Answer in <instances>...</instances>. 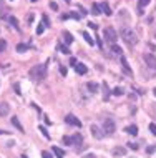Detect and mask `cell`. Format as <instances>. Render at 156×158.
I'll return each instance as SVG.
<instances>
[{"mask_svg": "<svg viewBox=\"0 0 156 158\" xmlns=\"http://www.w3.org/2000/svg\"><path fill=\"white\" fill-rule=\"evenodd\" d=\"M8 131H5V130H0V135H7Z\"/></svg>", "mask_w": 156, "mask_h": 158, "instance_id": "ee69618b", "label": "cell"}, {"mask_svg": "<svg viewBox=\"0 0 156 158\" xmlns=\"http://www.w3.org/2000/svg\"><path fill=\"white\" fill-rule=\"evenodd\" d=\"M153 93H154V97H156V88H154V90H153Z\"/></svg>", "mask_w": 156, "mask_h": 158, "instance_id": "bcb514c9", "label": "cell"}, {"mask_svg": "<svg viewBox=\"0 0 156 158\" xmlns=\"http://www.w3.org/2000/svg\"><path fill=\"white\" fill-rule=\"evenodd\" d=\"M90 131H91V135H93L96 140H102L103 136H105V133H103V131L100 130V128L96 127V125H91V127H90Z\"/></svg>", "mask_w": 156, "mask_h": 158, "instance_id": "52a82bcc", "label": "cell"}, {"mask_svg": "<svg viewBox=\"0 0 156 158\" xmlns=\"http://www.w3.org/2000/svg\"><path fill=\"white\" fill-rule=\"evenodd\" d=\"M8 22H10L12 25H14V27L17 28V30H18V22H17V19L15 17H8Z\"/></svg>", "mask_w": 156, "mask_h": 158, "instance_id": "484cf974", "label": "cell"}, {"mask_svg": "<svg viewBox=\"0 0 156 158\" xmlns=\"http://www.w3.org/2000/svg\"><path fill=\"white\" fill-rule=\"evenodd\" d=\"M27 50H28L27 44H18V45H17V52H27Z\"/></svg>", "mask_w": 156, "mask_h": 158, "instance_id": "603a6c76", "label": "cell"}, {"mask_svg": "<svg viewBox=\"0 0 156 158\" xmlns=\"http://www.w3.org/2000/svg\"><path fill=\"white\" fill-rule=\"evenodd\" d=\"M5 48H7V42L3 40V38H0V53L5 52Z\"/></svg>", "mask_w": 156, "mask_h": 158, "instance_id": "4316f807", "label": "cell"}, {"mask_svg": "<svg viewBox=\"0 0 156 158\" xmlns=\"http://www.w3.org/2000/svg\"><path fill=\"white\" fill-rule=\"evenodd\" d=\"M50 8H52V10H58V5L55 2H50Z\"/></svg>", "mask_w": 156, "mask_h": 158, "instance_id": "74e56055", "label": "cell"}, {"mask_svg": "<svg viewBox=\"0 0 156 158\" xmlns=\"http://www.w3.org/2000/svg\"><path fill=\"white\" fill-rule=\"evenodd\" d=\"M103 90H105V100H108V97H110V90H108V85H106V83H103Z\"/></svg>", "mask_w": 156, "mask_h": 158, "instance_id": "4dcf8cb0", "label": "cell"}, {"mask_svg": "<svg viewBox=\"0 0 156 158\" xmlns=\"http://www.w3.org/2000/svg\"><path fill=\"white\" fill-rule=\"evenodd\" d=\"M10 113V106L5 102H0V117H5V115Z\"/></svg>", "mask_w": 156, "mask_h": 158, "instance_id": "9c48e42d", "label": "cell"}, {"mask_svg": "<svg viewBox=\"0 0 156 158\" xmlns=\"http://www.w3.org/2000/svg\"><path fill=\"white\" fill-rule=\"evenodd\" d=\"M38 130L42 131V135H43L45 138H50V133H48V131H47V128H45L43 125H40V127H38Z\"/></svg>", "mask_w": 156, "mask_h": 158, "instance_id": "d4e9b609", "label": "cell"}, {"mask_svg": "<svg viewBox=\"0 0 156 158\" xmlns=\"http://www.w3.org/2000/svg\"><path fill=\"white\" fill-rule=\"evenodd\" d=\"M75 70H77V73H80V75H85L88 72V68H86V65H83V63H77V65H75Z\"/></svg>", "mask_w": 156, "mask_h": 158, "instance_id": "7c38bea8", "label": "cell"}, {"mask_svg": "<svg viewBox=\"0 0 156 158\" xmlns=\"http://www.w3.org/2000/svg\"><path fill=\"white\" fill-rule=\"evenodd\" d=\"M60 73L63 77H66V67H60Z\"/></svg>", "mask_w": 156, "mask_h": 158, "instance_id": "f35d334b", "label": "cell"}, {"mask_svg": "<svg viewBox=\"0 0 156 158\" xmlns=\"http://www.w3.org/2000/svg\"><path fill=\"white\" fill-rule=\"evenodd\" d=\"M65 123H68V125H71V127H78V128L82 127V122H80L75 115H71V113L65 117Z\"/></svg>", "mask_w": 156, "mask_h": 158, "instance_id": "8992f818", "label": "cell"}, {"mask_svg": "<svg viewBox=\"0 0 156 158\" xmlns=\"http://www.w3.org/2000/svg\"><path fill=\"white\" fill-rule=\"evenodd\" d=\"M130 148H133V150H138V143H128Z\"/></svg>", "mask_w": 156, "mask_h": 158, "instance_id": "60d3db41", "label": "cell"}, {"mask_svg": "<svg viewBox=\"0 0 156 158\" xmlns=\"http://www.w3.org/2000/svg\"><path fill=\"white\" fill-rule=\"evenodd\" d=\"M113 155L115 156H125L126 155V148H123V147H116V148H113Z\"/></svg>", "mask_w": 156, "mask_h": 158, "instance_id": "8fae6325", "label": "cell"}, {"mask_svg": "<svg viewBox=\"0 0 156 158\" xmlns=\"http://www.w3.org/2000/svg\"><path fill=\"white\" fill-rule=\"evenodd\" d=\"M113 95H115V97H120V95H123V88H121V87H116V88H113Z\"/></svg>", "mask_w": 156, "mask_h": 158, "instance_id": "cb8c5ba5", "label": "cell"}, {"mask_svg": "<svg viewBox=\"0 0 156 158\" xmlns=\"http://www.w3.org/2000/svg\"><path fill=\"white\" fill-rule=\"evenodd\" d=\"M52 152L55 153V156H57V158H65V152H63L62 148H58V147H53V148H52Z\"/></svg>", "mask_w": 156, "mask_h": 158, "instance_id": "9a60e30c", "label": "cell"}, {"mask_svg": "<svg viewBox=\"0 0 156 158\" xmlns=\"http://www.w3.org/2000/svg\"><path fill=\"white\" fill-rule=\"evenodd\" d=\"M86 87H88V90H90L91 93H96V92H98V83H95V82H90Z\"/></svg>", "mask_w": 156, "mask_h": 158, "instance_id": "d6986e66", "label": "cell"}, {"mask_svg": "<svg viewBox=\"0 0 156 158\" xmlns=\"http://www.w3.org/2000/svg\"><path fill=\"white\" fill-rule=\"evenodd\" d=\"M15 90H17V93H20V85L18 83H15Z\"/></svg>", "mask_w": 156, "mask_h": 158, "instance_id": "7bdbcfd3", "label": "cell"}, {"mask_svg": "<svg viewBox=\"0 0 156 158\" xmlns=\"http://www.w3.org/2000/svg\"><path fill=\"white\" fill-rule=\"evenodd\" d=\"M116 130V125H115V120L113 118H105L103 120V131L106 135H113Z\"/></svg>", "mask_w": 156, "mask_h": 158, "instance_id": "277c9868", "label": "cell"}, {"mask_svg": "<svg viewBox=\"0 0 156 158\" xmlns=\"http://www.w3.org/2000/svg\"><path fill=\"white\" fill-rule=\"evenodd\" d=\"M30 2H32V3H35V2H38V0H30Z\"/></svg>", "mask_w": 156, "mask_h": 158, "instance_id": "f6af8a7d", "label": "cell"}, {"mask_svg": "<svg viewBox=\"0 0 156 158\" xmlns=\"http://www.w3.org/2000/svg\"><path fill=\"white\" fill-rule=\"evenodd\" d=\"M100 7H102V12H105V14H106L108 17L113 14V12L110 10V5H108V3H102V5H100Z\"/></svg>", "mask_w": 156, "mask_h": 158, "instance_id": "7402d4cb", "label": "cell"}, {"mask_svg": "<svg viewBox=\"0 0 156 158\" xmlns=\"http://www.w3.org/2000/svg\"><path fill=\"white\" fill-rule=\"evenodd\" d=\"M82 158H96V156L93 155V153H88V155H83Z\"/></svg>", "mask_w": 156, "mask_h": 158, "instance_id": "b9f144b4", "label": "cell"}, {"mask_svg": "<svg viewBox=\"0 0 156 158\" xmlns=\"http://www.w3.org/2000/svg\"><path fill=\"white\" fill-rule=\"evenodd\" d=\"M42 158H53L50 152H42Z\"/></svg>", "mask_w": 156, "mask_h": 158, "instance_id": "e575fe53", "label": "cell"}, {"mask_svg": "<svg viewBox=\"0 0 156 158\" xmlns=\"http://www.w3.org/2000/svg\"><path fill=\"white\" fill-rule=\"evenodd\" d=\"M7 12H8V7L5 5V2H3V0H0V19H5Z\"/></svg>", "mask_w": 156, "mask_h": 158, "instance_id": "30bf717a", "label": "cell"}, {"mask_svg": "<svg viewBox=\"0 0 156 158\" xmlns=\"http://www.w3.org/2000/svg\"><path fill=\"white\" fill-rule=\"evenodd\" d=\"M65 3H70V0H65Z\"/></svg>", "mask_w": 156, "mask_h": 158, "instance_id": "7dc6e473", "label": "cell"}, {"mask_svg": "<svg viewBox=\"0 0 156 158\" xmlns=\"http://www.w3.org/2000/svg\"><path fill=\"white\" fill-rule=\"evenodd\" d=\"M62 37H63V40H65V44H66V45H70L71 42H73V37H71V33H70V32H66V30L62 33Z\"/></svg>", "mask_w": 156, "mask_h": 158, "instance_id": "4fadbf2b", "label": "cell"}, {"mask_svg": "<svg viewBox=\"0 0 156 158\" xmlns=\"http://www.w3.org/2000/svg\"><path fill=\"white\" fill-rule=\"evenodd\" d=\"M91 10H93L95 15H100L102 14V7H100V3H93V5H91Z\"/></svg>", "mask_w": 156, "mask_h": 158, "instance_id": "44dd1931", "label": "cell"}, {"mask_svg": "<svg viewBox=\"0 0 156 158\" xmlns=\"http://www.w3.org/2000/svg\"><path fill=\"white\" fill-rule=\"evenodd\" d=\"M111 52L115 53V55H118V57H121V55H123V50H121V47H118L116 44L111 45Z\"/></svg>", "mask_w": 156, "mask_h": 158, "instance_id": "ac0fdd59", "label": "cell"}, {"mask_svg": "<svg viewBox=\"0 0 156 158\" xmlns=\"http://www.w3.org/2000/svg\"><path fill=\"white\" fill-rule=\"evenodd\" d=\"M103 37H105V42H108L110 45H115L116 40H118V33L113 27H106L103 32Z\"/></svg>", "mask_w": 156, "mask_h": 158, "instance_id": "3957f363", "label": "cell"}, {"mask_svg": "<svg viewBox=\"0 0 156 158\" xmlns=\"http://www.w3.org/2000/svg\"><path fill=\"white\" fill-rule=\"evenodd\" d=\"M42 20H43V25H45V27H52V25H50V20H48V17H47V15L42 17Z\"/></svg>", "mask_w": 156, "mask_h": 158, "instance_id": "d6a6232c", "label": "cell"}, {"mask_svg": "<svg viewBox=\"0 0 156 158\" xmlns=\"http://www.w3.org/2000/svg\"><path fill=\"white\" fill-rule=\"evenodd\" d=\"M12 125H14V127H15L18 131H23V127H22V123L18 122V118H17V117H12Z\"/></svg>", "mask_w": 156, "mask_h": 158, "instance_id": "2e32d148", "label": "cell"}, {"mask_svg": "<svg viewBox=\"0 0 156 158\" xmlns=\"http://www.w3.org/2000/svg\"><path fill=\"white\" fill-rule=\"evenodd\" d=\"M47 70H48L47 63H42V65L32 67L28 75H30V78L33 80V82H42L43 78H47Z\"/></svg>", "mask_w": 156, "mask_h": 158, "instance_id": "6da1fadb", "label": "cell"}, {"mask_svg": "<svg viewBox=\"0 0 156 158\" xmlns=\"http://www.w3.org/2000/svg\"><path fill=\"white\" fill-rule=\"evenodd\" d=\"M88 27H90V28H93V30H96V28H98V25L93 23V22H90V23H88Z\"/></svg>", "mask_w": 156, "mask_h": 158, "instance_id": "ab89813d", "label": "cell"}, {"mask_svg": "<svg viewBox=\"0 0 156 158\" xmlns=\"http://www.w3.org/2000/svg\"><path fill=\"white\" fill-rule=\"evenodd\" d=\"M156 152V145H151V147H148V153H154Z\"/></svg>", "mask_w": 156, "mask_h": 158, "instance_id": "8d00e7d4", "label": "cell"}, {"mask_svg": "<svg viewBox=\"0 0 156 158\" xmlns=\"http://www.w3.org/2000/svg\"><path fill=\"white\" fill-rule=\"evenodd\" d=\"M83 38L86 40V44H88V45H91V47L95 45V38H91V35H90L88 32H83Z\"/></svg>", "mask_w": 156, "mask_h": 158, "instance_id": "e0dca14e", "label": "cell"}, {"mask_svg": "<svg viewBox=\"0 0 156 158\" xmlns=\"http://www.w3.org/2000/svg\"><path fill=\"white\" fill-rule=\"evenodd\" d=\"M70 15V19H75V20H80L82 19V15H78L77 12H71V14H68Z\"/></svg>", "mask_w": 156, "mask_h": 158, "instance_id": "836d02e7", "label": "cell"}, {"mask_svg": "<svg viewBox=\"0 0 156 158\" xmlns=\"http://www.w3.org/2000/svg\"><path fill=\"white\" fill-rule=\"evenodd\" d=\"M120 35H121V38L125 40V44H126V45L133 47V45H136V44H138V37H136V33H134L130 27H121Z\"/></svg>", "mask_w": 156, "mask_h": 158, "instance_id": "7a4b0ae2", "label": "cell"}, {"mask_svg": "<svg viewBox=\"0 0 156 158\" xmlns=\"http://www.w3.org/2000/svg\"><path fill=\"white\" fill-rule=\"evenodd\" d=\"M62 142H63V145H73V140H71L70 136H63Z\"/></svg>", "mask_w": 156, "mask_h": 158, "instance_id": "83f0119b", "label": "cell"}, {"mask_svg": "<svg viewBox=\"0 0 156 158\" xmlns=\"http://www.w3.org/2000/svg\"><path fill=\"white\" fill-rule=\"evenodd\" d=\"M43 30H45V25H43V23H38V27H37V33H38V35H42V33H43Z\"/></svg>", "mask_w": 156, "mask_h": 158, "instance_id": "1f68e13d", "label": "cell"}, {"mask_svg": "<svg viewBox=\"0 0 156 158\" xmlns=\"http://www.w3.org/2000/svg\"><path fill=\"white\" fill-rule=\"evenodd\" d=\"M150 2H151V0H138V5H140V10H141L143 7H146V5H148Z\"/></svg>", "mask_w": 156, "mask_h": 158, "instance_id": "f546056e", "label": "cell"}, {"mask_svg": "<svg viewBox=\"0 0 156 158\" xmlns=\"http://www.w3.org/2000/svg\"><path fill=\"white\" fill-rule=\"evenodd\" d=\"M71 140H73V145H80V143L83 142V136H82V133H77Z\"/></svg>", "mask_w": 156, "mask_h": 158, "instance_id": "ffe728a7", "label": "cell"}, {"mask_svg": "<svg viewBox=\"0 0 156 158\" xmlns=\"http://www.w3.org/2000/svg\"><path fill=\"white\" fill-rule=\"evenodd\" d=\"M125 131L134 136V135H138V127H136V125H130V127H126V128H125Z\"/></svg>", "mask_w": 156, "mask_h": 158, "instance_id": "5bb4252c", "label": "cell"}, {"mask_svg": "<svg viewBox=\"0 0 156 158\" xmlns=\"http://www.w3.org/2000/svg\"><path fill=\"white\" fill-rule=\"evenodd\" d=\"M143 58H145L146 65H148L150 68H153V70H156V57L153 53H145L143 55Z\"/></svg>", "mask_w": 156, "mask_h": 158, "instance_id": "5b68a950", "label": "cell"}, {"mask_svg": "<svg viewBox=\"0 0 156 158\" xmlns=\"http://www.w3.org/2000/svg\"><path fill=\"white\" fill-rule=\"evenodd\" d=\"M58 48H60V50H62V53H65V55H70V53H71V52H70V48H68V47H65V45H60Z\"/></svg>", "mask_w": 156, "mask_h": 158, "instance_id": "f1b7e54d", "label": "cell"}, {"mask_svg": "<svg viewBox=\"0 0 156 158\" xmlns=\"http://www.w3.org/2000/svg\"><path fill=\"white\" fill-rule=\"evenodd\" d=\"M120 62H121V67H123L125 73H126V75H133L131 68H130V65H128V62H126V58L123 57V55H121V57H120Z\"/></svg>", "mask_w": 156, "mask_h": 158, "instance_id": "ba28073f", "label": "cell"}, {"mask_svg": "<svg viewBox=\"0 0 156 158\" xmlns=\"http://www.w3.org/2000/svg\"><path fill=\"white\" fill-rule=\"evenodd\" d=\"M150 131L156 136V125H154V123H151V125H150Z\"/></svg>", "mask_w": 156, "mask_h": 158, "instance_id": "d590c367", "label": "cell"}]
</instances>
